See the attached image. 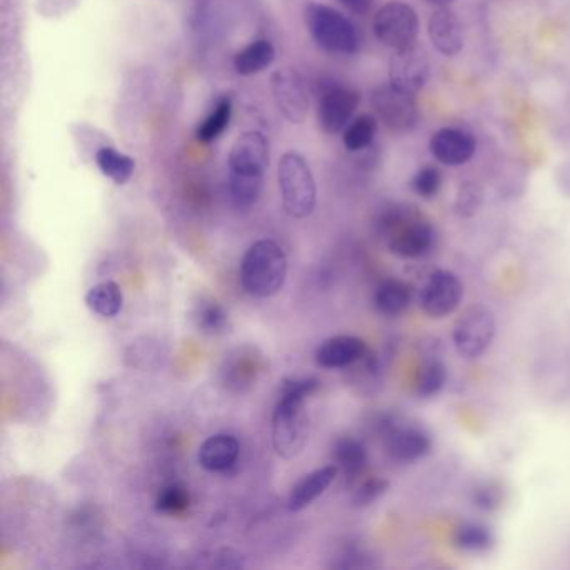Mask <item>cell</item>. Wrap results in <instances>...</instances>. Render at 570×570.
I'll use <instances>...</instances> for the list:
<instances>
[{"label":"cell","mask_w":570,"mask_h":570,"mask_svg":"<svg viewBox=\"0 0 570 570\" xmlns=\"http://www.w3.org/2000/svg\"><path fill=\"white\" fill-rule=\"evenodd\" d=\"M316 388L318 380L311 377L290 378L281 385L273 413V447L283 459H295L305 448V403Z\"/></svg>","instance_id":"6da1fadb"},{"label":"cell","mask_w":570,"mask_h":570,"mask_svg":"<svg viewBox=\"0 0 570 570\" xmlns=\"http://www.w3.org/2000/svg\"><path fill=\"white\" fill-rule=\"evenodd\" d=\"M378 228L387 236L388 248L393 255L405 260L425 255L435 240L432 224L418 213L417 208L403 204L383 209L378 218Z\"/></svg>","instance_id":"7a4b0ae2"},{"label":"cell","mask_w":570,"mask_h":570,"mask_svg":"<svg viewBox=\"0 0 570 570\" xmlns=\"http://www.w3.org/2000/svg\"><path fill=\"white\" fill-rule=\"evenodd\" d=\"M286 271L288 261L281 246L271 240L256 241L241 263V283L250 295L270 298L285 285Z\"/></svg>","instance_id":"3957f363"},{"label":"cell","mask_w":570,"mask_h":570,"mask_svg":"<svg viewBox=\"0 0 570 570\" xmlns=\"http://www.w3.org/2000/svg\"><path fill=\"white\" fill-rule=\"evenodd\" d=\"M305 24L313 41L323 51L340 56H352L360 49V34L357 27L333 7L308 4L305 9Z\"/></svg>","instance_id":"277c9868"},{"label":"cell","mask_w":570,"mask_h":570,"mask_svg":"<svg viewBox=\"0 0 570 570\" xmlns=\"http://www.w3.org/2000/svg\"><path fill=\"white\" fill-rule=\"evenodd\" d=\"M281 201L291 218H308L316 206V183L306 159L298 153H286L278 164Z\"/></svg>","instance_id":"5b68a950"},{"label":"cell","mask_w":570,"mask_h":570,"mask_svg":"<svg viewBox=\"0 0 570 570\" xmlns=\"http://www.w3.org/2000/svg\"><path fill=\"white\" fill-rule=\"evenodd\" d=\"M453 345L464 358L474 360L489 350L495 336V316L484 305L462 311L453 325Z\"/></svg>","instance_id":"8992f818"},{"label":"cell","mask_w":570,"mask_h":570,"mask_svg":"<svg viewBox=\"0 0 570 570\" xmlns=\"http://www.w3.org/2000/svg\"><path fill=\"white\" fill-rule=\"evenodd\" d=\"M418 31L417 12L403 2H388L373 17L375 37L393 51L417 44Z\"/></svg>","instance_id":"52a82bcc"},{"label":"cell","mask_w":570,"mask_h":570,"mask_svg":"<svg viewBox=\"0 0 570 570\" xmlns=\"http://www.w3.org/2000/svg\"><path fill=\"white\" fill-rule=\"evenodd\" d=\"M372 106L378 119L393 133H407L418 119L415 94L393 86L392 82L382 84L373 91Z\"/></svg>","instance_id":"ba28073f"},{"label":"cell","mask_w":570,"mask_h":570,"mask_svg":"<svg viewBox=\"0 0 570 570\" xmlns=\"http://www.w3.org/2000/svg\"><path fill=\"white\" fill-rule=\"evenodd\" d=\"M271 92L278 111L291 124H301L310 111V96L305 79L295 69L285 67L271 76Z\"/></svg>","instance_id":"9c48e42d"},{"label":"cell","mask_w":570,"mask_h":570,"mask_svg":"<svg viewBox=\"0 0 570 570\" xmlns=\"http://www.w3.org/2000/svg\"><path fill=\"white\" fill-rule=\"evenodd\" d=\"M464 298V285L455 273L433 271L420 293V306L432 318H445L459 308Z\"/></svg>","instance_id":"30bf717a"},{"label":"cell","mask_w":570,"mask_h":570,"mask_svg":"<svg viewBox=\"0 0 570 570\" xmlns=\"http://www.w3.org/2000/svg\"><path fill=\"white\" fill-rule=\"evenodd\" d=\"M388 74L393 86L417 94L430 77V59L427 52L417 44L398 49L390 59Z\"/></svg>","instance_id":"8fae6325"},{"label":"cell","mask_w":570,"mask_h":570,"mask_svg":"<svg viewBox=\"0 0 570 570\" xmlns=\"http://www.w3.org/2000/svg\"><path fill=\"white\" fill-rule=\"evenodd\" d=\"M360 106V94L355 89L333 86L326 89L318 104V123L326 134H338L352 123Z\"/></svg>","instance_id":"7c38bea8"},{"label":"cell","mask_w":570,"mask_h":570,"mask_svg":"<svg viewBox=\"0 0 570 570\" xmlns=\"http://www.w3.org/2000/svg\"><path fill=\"white\" fill-rule=\"evenodd\" d=\"M383 442L388 455L398 462H415L432 450V440L425 430L403 423H387L383 428Z\"/></svg>","instance_id":"4fadbf2b"},{"label":"cell","mask_w":570,"mask_h":570,"mask_svg":"<svg viewBox=\"0 0 570 570\" xmlns=\"http://www.w3.org/2000/svg\"><path fill=\"white\" fill-rule=\"evenodd\" d=\"M270 164V143L260 131L241 134L231 146L228 156L230 173L265 174Z\"/></svg>","instance_id":"5bb4252c"},{"label":"cell","mask_w":570,"mask_h":570,"mask_svg":"<svg viewBox=\"0 0 570 570\" xmlns=\"http://www.w3.org/2000/svg\"><path fill=\"white\" fill-rule=\"evenodd\" d=\"M477 151L475 139L465 131L455 128H443L430 139V153L438 163L450 168H457L469 163Z\"/></svg>","instance_id":"9a60e30c"},{"label":"cell","mask_w":570,"mask_h":570,"mask_svg":"<svg viewBox=\"0 0 570 570\" xmlns=\"http://www.w3.org/2000/svg\"><path fill=\"white\" fill-rule=\"evenodd\" d=\"M367 357V345L357 336H333L323 341L315 353V360L321 368L336 370V368L352 367Z\"/></svg>","instance_id":"2e32d148"},{"label":"cell","mask_w":570,"mask_h":570,"mask_svg":"<svg viewBox=\"0 0 570 570\" xmlns=\"http://www.w3.org/2000/svg\"><path fill=\"white\" fill-rule=\"evenodd\" d=\"M428 36L443 56H457L464 49V29L459 17L447 7H438L428 21Z\"/></svg>","instance_id":"e0dca14e"},{"label":"cell","mask_w":570,"mask_h":570,"mask_svg":"<svg viewBox=\"0 0 570 570\" xmlns=\"http://www.w3.org/2000/svg\"><path fill=\"white\" fill-rule=\"evenodd\" d=\"M240 459V442L228 433L206 438L199 448V465L208 472H228Z\"/></svg>","instance_id":"ac0fdd59"},{"label":"cell","mask_w":570,"mask_h":570,"mask_svg":"<svg viewBox=\"0 0 570 570\" xmlns=\"http://www.w3.org/2000/svg\"><path fill=\"white\" fill-rule=\"evenodd\" d=\"M336 475H338V467L336 465H326L323 469H318L315 472H311V474L305 475L291 489L290 499H288L290 510L298 512V510L306 509L308 505L313 504L320 495L325 494L331 482L336 479Z\"/></svg>","instance_id":"d6986e66"},{"label":"cell","mask_w":570,"mask_h":570,"mask_svg":"<svg viewBox=\"0 0 570 570\" xmlns=\"http://www.w3.org/2000/svg\"><path fill=\"white\" fill-rule=\"evenodd\" d=\"M276 49L270 41L260 39L241 49L235 56L233 66L240 76H255L275 62Z\"/></svg>","instance_id":"ffe728a7"},{"label":"cell","mask_w":570,"mask_h":570,"mask_svg":"<svg viewBox=\"0 0 570 570\" xmlns=\"http://www.w3.org/2000/svg\"><path fill=\"white\" fill-rule=\"evenodd\" d=\"M86 305L102 318H116L124 305L123 290L114 281H104L87 291Z\"/></svg>","instance_id":"44dd1931"},{"label":"cell","mask_w":570,"mask_h":570,"mask_svg":"<svg viewBox=\"0 0 570 570\" xmlns=\"http://www.w3.org/2000/svg\"><path fill=\"white\" fill-rule=\"evenodd\" d=\"M367 460L365 445L357 438L341 437L333 445V462L350 479L362 474L367 467Z\"/></svg>","instance_id":"7402d4cb"},{"label":"cell","mask_w":570,"mask_h":570,"mask_svg":"<svg viewBox=\"0 0 570 570\" xmlns=\"http://www.w3.org/2000/svg\"><path fill=\"white\" fill-rule=\"evenodd\" d=\"M412 301V286L405 281L385 280L375 291V306L382 315L398 316Z\"/></svg>","instance_id":"603a6c76"},{"label":"cell","mask_w":570,"mask_h":570,"mask_svg":"<svg viewBox=\"0 0 570 570\" xmlns=\"http://www.w3.org/2000/svg\"><path fill=\"white\" fill-rule=\"evenodd\" d=\"M96 164L99 171L116 184L129 183L136 169V161L131 156L107 146L97 151Z\"/></svg>","instance_id":"cb8c5ba5"},{"label":"cell","mask_w":570,"mask_h":570,"mask_svg":"<svg viewBox=\"0 0 570 570\" xmlns=\"http://www.w3.org/2000/svg\"><path fill=\"white\" fill-rule=\"evenodd\" d=\"M231 114H233V101L231 97L224 96L216 102L213 111L199 123L196 129V138L199 143H213L230 126Z\"/></svg>","instance_id":"d4e9b609"},{"label":"cell","mask_w":570,"mask_h":570,"mask_svg":"<svg viewBox=\"0 0 570 570\" xmlns=\"http://www.w3.org/2000/svg\"><path fill=\"white\" fill-rule=\"evenodd\" d=\"M378 121L372 114H362L353 119L343 131V144L350 153H362L370 148L377 136Z\"/></svg>","instance_id":"484cf974"},{"label":"cell","mask_w":570,"mask_h":570,"mask_svg":"<svg viewBox=\"0 0 570 570\" xmlns=\"http://www.w3.org/2000/svg\"><path fill=\"white\" fill-rule=\"evenodd\" d=\"M228 189L231 199L238 208H251L260 199L263 189V176L261 174H228Z\"/></svg>","instance_id":"4316f807"},{"label":"cell","mask_w":570,"mask_h":570,"mask_svg":"<svg viewBox=\"0 0 570 570\" xmlns=\"http://www.w3.org/2000/svg\"><path fill=\"white\" fill-rule=\"evenodd\" d=\"M193 320L199 331L206 335H219L230 325L228 313L213 300L199 301L193 311Z\"/></svg>","instance_id":"83f0119b"},{"label":"cell","mask_w":570,"mask_h":570,"mask_svg":"<svg viewBox=\"0 0 570 570\" xmlns=\"http://www.w3.org/2000/svg\"><path fill=\"white\" fill-rule=\"evenodd\" d=\"M453 544L467 552H482L494 544V535L487 525L467 522L453 532Z\"/></svg>","instance_id":"f1b7e54d"},{"label":"cell","mask_w":570,"mask_h":570,"mask_svg":"<svg viewBox=\"0 0 570 570\" xmlns=\"http://www.w3.org/2000/svg\"><path fill=\"white\" fill-rule=\"evenodd\" d=\"M191 504L189 492L183 484H169L159 490L156 497V510L163 514H181Z\"/></svg>","instance_id":"f546056e"},{"label":"cell","mask_w":570,"mask_h":570,"mask_svg":"<svg viewBox=\"0 0 570 570\" xmlns=\"http://www.w3.org/2000/svg\"><path fill=\"white\" fill-rule=\"evenodd\" d=\"M447 382V368L442 362H430L422 368L418 375L417 392L422 397H433L442 390Z\"/></svg>","instance_id":"4dcf8cb0"},{"label":"cell","mask_w":570,"mask_h":570,"mask_svg":"<svg viewBox=\"0 0 570 570\" xmlns=\"http://www.w3.org/2000/svg\"><path fill=\"white\" fill-rule=\"evenodd\" d=\"M482 203H484V189L474 181H467L460 186L453 209L460 218H472L479 211Z\"/></svg>","instance_id":"1f68e13d"},{"label":"cell","mask_w":570,"mask_h":570,"mask_svg":"<svg viewBox=\"0 0 570 570\" xmlns=\"http://www.w3.org/2000/svg\"><path fill=\"white\" fill-rule=\"evenodd\" d=\"M442 188V173L435 166H423L412 179V189L420 198H433Z\"/></svg>","instance_id":"d6a6232c"},{"label":"cell","mask_w":570,"mask_h":570,"mask_svg":"<svg viewBox=\"0 0 570 570\" xmlns=\"http://www.w3.org/2000/svg\"><path fill=\"white\" fill-rule=\"evenodd\" d=\"M388 490V482L385 479H368L363 484L358 485V489L353 494V505L355 507H368L373 502H377Z\"/></svg>","instance_id":"836d02e7"},{"label":"cell","mask_w":570,"mask_h":570,"mask_svg":"<svg viewBox=\"0 0 570 570\" xmlns=\"http://www.w3.org/2000/svg\"><path fill=\"white\" fill-rule=\"evenodd\" d=\"M474 502L479 509L494 510L502 504V490L499 485L485 484L475 490Z\"/></svg>","instance_id":"e575fe53"},{"label":"cell","mask_w":570,"mask_h":570,"mask_svg":"<svg viewBox=\"0 0 570 570\" xmlns=\"http://www.w3.org/2000/svg\"><path fill=\"white\" fill-rule=\"evenodd\" d=\"M340 2L347 7L348 11L358 14V16H363V14L370 12L375 0H340Z\"/></svg>","instance_id":"d590c367"},{"label":"cell","mask_w":570,"mask_h":570,"mask_svg":"<svg viewBox=\"0 0 570 570\" xmlns=\"http://www.w3.org/2000/svg\"><path fill=\"white\" fill-rule=\"evenodd\" d=\"M427 2H430V4L437 7H447L452 4L453 0H427Z\"/></svg>","instance_id":"8d00e7d4"}]
</instances>
